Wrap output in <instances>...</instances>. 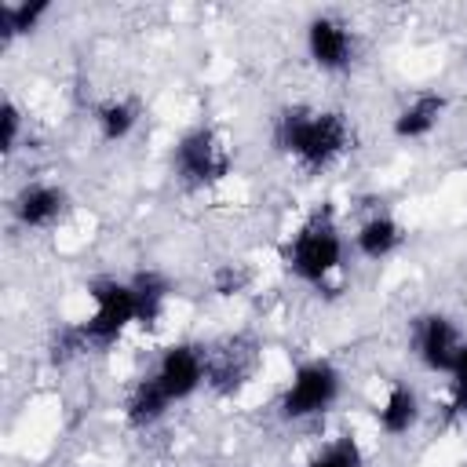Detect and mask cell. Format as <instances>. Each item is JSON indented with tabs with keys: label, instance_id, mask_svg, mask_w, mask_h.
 Returning <instances> with one entry per match:
<instances>
[{
	"label": "cell",
	"instance_id": "6da1fadb",
	"mask_svg": "<svg viewBox=\"0 0 467 467\" xmlns=\"http://www.w3.org/2000/svg\"><path fill=\"white\" fill-rule=\"evenodd\" d=\"M274 146L299 168L325 171L350 150V124L336 109L285 106L274 120Z\"/></svg>",
	"mask_w": 467,
	"mask_h": 467
},
{
	"label": "cell",
	"instance_id": "7a4b0ae2",
	"mask_svg": "<svg viewBox=\"0 0 467 467\" xmlns=\"http://www.w3.org/2000/svg\"><path fill=\"white\" fill-rule=\"evenodd\" d=\"M281 259L296 281L325 288V281L343 266V230L336 223V212L332 208L310 212L303 226L292 234V241L285 244Z\"/></svg>",
	"mask_w": 467,
	"mask_h": 467
},
{
	"label": "cell",
	"instance_id": "3957f363",
	"mask_svg": "<svg viewBox=\"0 0 467 467\" xmlns=\"http://www.w3.org/2000/svg\"><path fill=\"white\" fill-rule=\"evenodd\" d=\"M88 296H91V314L80 321V336H84L88 350L113 347L128 332V325H139V306H135L131 281L95 277L88 285Z\"/></svg>",
	"mask_w": 467,
	"mask_h": 467
},
{
	"label": "cell",
	"instance_id": "277c9868",
	"mask_svg": "<svg viewBox=\"0 0 467 467\" xmlns=\"http://www.w3.org/2000/svg\"><path fill=\"white\" fill-rule=\"evenodd\" d=\"M339 394H343L339 368L332 361H325V358H314V361H303L292 372L288 387L281 390L277 409H281L285 420H310V416L328 412L339 401Z\"/></svg>",
	"mask_w": 467,
	"mask_h": 467
},
{
	"label": "cell",
	"instance_id": "5b68a950",
	"mask_svg": "<svg viewBox=\"0 0 467 467\" xmlns=\"http://www.w3.org/2000/svg\"><path fill=\"white\" fill-rule=\"evenodd\" d=\"M234 157H230V146L223 142V135L215 128H190L175 150H171V168H175V179L190 190H201V186H212L219 182L226 171H230Z\"/></svg>",
	"mask_w": 467,
	"mask_h": 467
},
{
	"label": "cell",
	"instance_id": "8992f818",
	"mask_svg": "<svg viewBox=\"0 0 467 467\" xmlns=\"http://www.w3.org/2000/svg\"><path fill=\"white\" fill-rule=\"evenodd\" d=\"M150 376H153V383L164 390V398L171 405L186 401L208 383V350H201L193 343H175L157 358Z\"/></svg>",
	"mask_w": 467,
	"mask_h": 467
},
{
	"label": "cell",
	"instance_id": "52a82bcc",
	"mask_svg": "<svg viewBox=\"0 0 467 467\" xmlns=\"http://www.w3.org/2000/svg\"><path fill=\"white\" fill-rule=\"evenodd\" d=\"M467 339L460 336L456 321L445 314H420L412 321V354L431 372H449L456 365V354Z\"/></svg>",
	"mask_w": 467,
	"mask_h": 467
},
{
	"label": "cell",
	"instance_id": "ba28073f",
	"mask_svg": "<svg viewBox=\"0 0 467 467\" xmlns=\"http://www.w3.org/2000/svg\"><path fill=\"white\" fill-rule=\"evenodd\" d=\"M354 29L336 15H314L306 22V55L325 73H343L354 62Z\"/></svg>",
	"mask_w": 467,
	"mask_h": 467
},
{
	"label": "cell",
	"instance_id": "9c48e42d",
	"mask_svg": "<svg viewBox=\"0 0 467 467\" xmlns=\"http://www.w3.org/2000/svg\"><path fill=\"white\" fill-rule=\"evenodd\" d=\"M69 212V197L55 182H26L11 197V219L22 230H51Z\"/></svg>",
	"mask_w": 467,
	"mask_h": 467
},
{
	"label": "cell",
	"instance_id": "30bf717a",
	"mask_svg": "<svg viewBox=\"0 0 467 467\" xmlns=\"http://www.w3.org/2000/svg\"><path fill=\"white\" fill-rule=\"evenodd\" d=\"M445 95H438V91H420V95H412L398 113H394V135L401 139V142H416V139H427L438 124H441V117H445Z\"/></svg>",
	"mask_w": 467,
	"mask_h": 467
},
{
	"label": "cell",
	"instance_id": "8fae6325",
	"mask_svg": "<svg viewBox=\"0 0 467 467\" xmlns=\"http://www.w3.org/2000/svg\"><path fill=\"white\" fill-rule=\"evenodd\" d=\"M401 241H405V230H401V223H398L394 215H387V212L368 215V219L358 226V234H354V248H358V255L368 259V263L390 259V255L401 248Z\"/></svg>",
	"mask_w": 467,
	"mask_h": 467
},
{
	"label": "cell",
	"instance_id": "7c38bea8",
	"mask_svg": "<svg viewBox=\"0 0 467 467\" xmlns=\"http://www.w3.org/2000/svg\"><path fill=\"white\" fill-rule=\"evenodd\" d=\"M376 423L387 438H401L420 423V394L409 383H390L383 405L376 409Z\"/></svg>",
	"mask_w": 467,
	"mask_h": 467
},
{
	"label": "cell",
	"instance_id": "4fadbf2b",
	"mask_svg": "<svg viewBox=\"0 0 467 467\" xmlns=\"http://www.w3.org/2000/svg\"><path fill=\"white\" fill-rule=\"evenodd\" d=\"M252 365H255V354L241 347V339L226 343L223 350H208V383L215 390H237L252 376Z\"/></svg>",
	"mask_w": 467,
	"mask_h": 467
},
{
	"label": "cell",
	"instance_id": "5bb4252c",
	"mask_svg": "<svg viewBox=\"0 0 467 467\" xmlns=\"http://www.w3.org/2000/svg\"><path fill=\"white\" fill-rule=\"evenodd\" d=\"M168 409H171V401H168L164 390L153 383V376H142V379L131 387L128 401H124V416H128L131 427H153L157 420H164Z\"/></svg>",
	"mask_w": 467,
	"mask_h": 467
},
{
	"label": "cell",
	"instance_id": "9a60e30c",
	"mask_svg": "<svg viewBox=\"0 0 467 467\" xmlns=\"http://www.w3.org/2000/svg\"><path fill=\"white\" fill-rule=\"evenodd\" d=\"M91 120H95V131H99L102 142H120L139 124V102H131V99H106V102L95 106Z\"/></svg>",
	"mask_w": 467,
	"mask_h": 467
},
{
	"label": "cell",
	"instance_id": "2e32d148",
	"mask_svg": "<svg viewBox=\"0 0 467 467\" xmlns=\"http://www.w3.org/2000/svg\"><path fill=\"white\" fill-rule=\"evenodd\" d=\"M131 292H135V306H139V325H142V328L157 325V317L164 314L168 292H171L168 277L157 274V270H139V274L131 277Z\"/></svg>",
	"mask_w": 467,
	"mask_h": 467
},
{
	"label": "cell",
	"instance_id": "e0dca14e",
	"mask_svg": "<svg viewBox=\"0 0 467 467\" xmlns=\"http://www.w3.org/2000/svg\"><path fill=\"white\" fill-rule=\"evenodd\" d=\"M47 11H51V4H44V0H33V4L29 0H4L0 4V44H11L15 36L33 33Z\"/></svg>",
	"mask_w": 467,
	"mask_h": 467
},
{
	"label": "cell",
	"instance_id": "ac0fdd59",
	"mask_svg": "<svg viewBox=\"0 0 467 467\" xmlns=\"http://www.w3.org/2000/svg\"><path fill=\"white\" fill-rule=\"evenodd\" d=\"M306 467H365V456H361V445L350 434H343V438L328 441L321 452H314L306 460Z\"/></svg>",
	"mask_w": 467,
	"mask_h": 467
},
{
	"label": "cell",
	"instance_id": "d6986e66",
	"mask_svg": "<svg viewBox=\"0 0 467 467\" xmlns=\"http://www.w3.org/2000/svg\"><path fill=\"white\" fill-rule=\"evenodd\" d=\"M18 139H22V109H18L15 99H4L0 102V150L15 153Z\"/></svg>",
	"mask_w": 467,
	"mask_h": 467
},
{
	"label": "cell",
	"instance_id": "ffe728a7",
	"mask_svg": "<svg viewBox=\"0 0 467 467\" xmlns=\"http://www.w3.org/2000/svg\"><path fill=\"white\" fill-rule=\"evenodd\" d=\"M248 281H252V274H248L241 263H223V266H215V274H212V288H215L219 296H241V292L248 288Z\"/></svg>",
	"mask_w": 467,
	"mask_h": 467
},
{
	"label": "cell",
	"instance_id": "44dd1931",
	"mask_svg": "<svg viewBox=\"0 0 467 467\" xmlns=\"http://www.w3.org/2000/svg\"><path fill=\"white\" fill-rule=\"evenodd\" d=\"M449 387H452V409L467 412V343L456 354V365L449 368Z\"/></svg>",
	"mask_w": 467,
	"mask_h": 467
}]
</instances>
